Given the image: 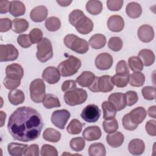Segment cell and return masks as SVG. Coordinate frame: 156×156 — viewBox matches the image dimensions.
Wrapping results in <instances>:
<instances>
[{
  "mask_svg": "<svg viewBox=\"0 0 156 156\" xmlns=\"http://www.w3.org/2000/svg\"><path fill=\"white\" fill-rule=\"evenodd\" d=\"M43 126L40 114L30 107L17 108L10 116L7 129L12 138L23 142L32 141L41 134Z\"/></svg>",
  "mask_w": 156,
  "mask_h": 156,
  "instance_id": "obj_1",
  "label": "cell"
},
{
  "mask_svg": "<svg viewBox=\"0 0 156 156\" xmlns=\"http://www.w3.org/2000/svg\"><path fill=\"white\" fill-rule=\"evenodd\" d=\"M64 44L71 51L80 54H85L89 49V43L87 41L72 34L65 37Z\"/></svg>",
  "mask_w": 156,
  "mask_h": 156,
  "instance_id": "obj_2",
  "label": "cell"
},
{
  "mask_svg": "<svg viewBox=\"0 0 156 156\" xmlns=\"http://www.w3.org/2000/svg\"><path fill=\"white\" fill-rule=\"evenodd\" d=\"M81 60L74 55H69V57L62 62L57 67L60 74L63 77L71 76L75 74L81 66Z\"/></svg>",
  "mask_w": 156,
  "mask_h": 156,
  "instance_id": "obj_3",
  "label": "cell"
},
{
  "mask_svg": "<svg viewBox=\"0 0 156 156\" xmlns=\"http://www.w3.org/2000/svg\"><path fill=\"white\" fill-rule=\"evenodd\" d=\"M88 98L87 91L83 88H76L65 92L64 100L65 103L70 106H75L84 103Z\"/></svg>",
  "mask_w": 156,
  "mask_h": 156,
  "instance_id": "obj_4",
  "label": "cell"
},
{
  "mask_svg": "<svg viewBox=\"0 0 156 156\" xmlns=\"http://www.w3.org/2000/svg\"><path fill=\"white\" fill-rule=\"evenodd\" d=\"M113 88L112 77L109 75H103L101 77H96L94 82L88 88L94 93H108L111 91Z\"/></svg>",
  "mask_w": 156,
  "mask_h": 156,
  "instance_id": "obj_5",
  "label": "cell"
},
{
  "mask_svg": "<svg viewBox=\"0 0 156 156\" xmlns=\"http://www.w3.org/2000/svg\"><path fill=\"white\" fill-rule=\"evenodd\" d=\"M37 52L36 56L40 62L44 63L53 57L52 43L47 38H43L42 40L37 43Z\"/></svg>",
  "mask_w": 156,
  "mask_h": 156,
  "instance_id": "obj_6",
  "label": "cell"
},
{
  "mask_svg": "<svg viewBox=\"0 0 156 156\" xmlns=\"http://www.w3.org/2000/svg\"><path fill=\"white\" fill-rule=\"evenodd\" d=\"M30 95L32 101L35 103H40L43 101L46 92V85L41 79L32 80L29 87Z\"/></svg>",
  "mask_w": 156,
  "mask_h": 156,
  "instance_id": "obj_7",
  "label": "cell"
},
{
  "mask_svg": "<svg viewBox=\"0 0 156 156\" xmlns=\"http://www.w3.org/2000/svg\"><path fill=\"white\" fill-rule=\"evenodd\" d=\"M70 118V113L66 109L55 110L51 115L52 123L60 129H64L68 119Z\"/></svg>",
  "mask_w": 156,
  "mask_h": 156,
  "instance_id": "obj_8",
  "label": "cell"
},
{
  "mask_svg": "<svg viewBox=\"0 0 156 156\" xmlns=\"http://www.w3.org/2000/svg\"><path fill=\"white\" fill-rule=\"evenodd\" d=\"M101 110L95 104H89L87 105L82 111L81 118L89 123L96 122L99 118Z\"/></svg>",
  "mask_w": 156,
  "mask_h": 156,
  "instance_id": "obj_9",
  "label": "cell"
},
{
  "mask_svg": "<svg viewBox=\"0 0 156 156\" xmlns=\"http://www.w3.org/2000/svg\"><path fill=\"white\" fill-rule=\"evenodd\" d=\"M19 55L18 49L11 44L0 45V61L8 62L17 59Z\"/></svg>",
  "mask_w": 156,
  "mask_h": 156,
  "instance_id": "obj_10",
  "label": "cell"
},
{
  "mask_svg": "<svg viewBox=\"0 0 156 156\" xmlns=\"http://www.w3.org/2000/svg\"><path fill=\"white\" fill-rule=\"evenodd\" d=\"M96 67L100 70H107L110 69L113 62L112 56L107 52L101 53L95 58Z\"/></svg>",
  "mask_w": 156,
  "mask_h": 156,
  "instance_id": "obj_11",
  "label": "cell"
},
{
  "mask_svg": "<svg viewBox=\"0 0 156 156\" xmlns=\"http://www.w3.org/2000/svg\"><path fill=\"white\" fill-rule=\"evenodd\" d=\"M60 74L57 68L50 66L46 67L43 71L42 79L49 84L57 83L60 79Z\"/></svg>",
  "mask_w": 156,
  "mask_h": 156,
  "instance_id": "obj_12",
  "label": "cell"
},
{
  "mask_svg": "<svg viewBox=\"0 0 156 156\" xmlns=\"http://www.w3.org/2000/svg\"><path fill=\"white\" fill-rule=\"evenodd\" d=\"M74 27L79 33L86 35L93 30V23L90 18L84 15L77 22Z\"/></svg>",
  "mask_w": 156,
  "mask_h": 156,
  "instance_id": "obj_13",
  "label": "cell"
},
{
  "mask_svg": "<svg viewBox=\"0 0 156 156\" xmlns=\"http://www.w3.org/2000/svg\"><path fill=\"white\" fill-rule=\"evenodd\" d=\"M138 38L144 43L151 41L154 37V31L152 27L148 24L141 26L137 32Z\"/></svg>",
  "mask_w": 156,
  "mask_h": 156,
  "instance_id": "obj_14",
  "label": "cell"
},
{
  "mask_svg": "<svg viewBox=\"0 0 156 156\" xmlns=\"http://www.w3.org/2000/svg\"><path fill=\"white\" fill-rule=\"evenodd\" d=\"M108 29L113 32H119L122 30L124 27V21L122 16L117 15L109 17L107 21Z\"/></svg>",
  "mask_w": 156,
  "mask_h": 156,
  "instance_id": "obj_15",
  "label": "cell"
},
{
  "mask_svg": "<svg viewBox=\"0 0 156 156\" xmlns=\"http://www.w3.org/2000/svg\"><path fill=\"white\" fill-rule=\"evenodd\" d=\"M108 101L110 102L115 106L117 111L123 110L126 106V96L122 93H112L108 96Z\"/></svg>",
  "mask_w": 156,
  "mask_h": 156,
  "instance_id": "obj_16",
  "label": "cell"
},
{
  "mask_svg": "<svg viewBox=\"0 0 156 156\" xmlns=\"http://www.w3.org/2000/svg\"><path fill=\"white\" fill-rule=\"evenodd\" d=\"M48 14V9L44 5L34 7L30 13V19L36 23H40L46 19Z\"/></svg>",
  "mask_w": 156,
  "mask_h": 156,
  "instance_id": "obj_17",
  "label": "cell"
},
{
  "mask_svg": "<svg viewBox=\"0 0 156 156\" xmlns=\"http://www.w3.org/2000/svg\"><path fill=\"white\" fill-rule=\"evenodd\" d=\"M102 135L101 129L97 126L86 127L82 133L83 138L88 141L99 140Z\"/></svg>",
  "mask_w": 156,
  "mask_h": 156,
  "instance_id": "obj_18",
  "label": "cell"
},
{
  "mask_svg": "<svg viewBox=\"0 0 156 156\" xmlns=\"http://www.w3.org/2000/svg\"><path fill=\"white\" fill-rule=\"evenodd\" d=\"M96 76L91 71H83L80 76L76 78V82L82 87L89 88L94 82Z\"/></svg>",
  "mask_w": 156,
  "mask_h": 156,
  "instance_id": "obj_19",
  "label": "cell"
},
{
  "mask_svg": "<svg viewBox=\"0 0 156 156\" xmlns=\"http://www.w3.org/2000/svg\"><path fill=\"white\" fill-rule=\"evenodd\" d=\"M145 149V144L143 141L139 138L132 140L128 145L129 152L134 155H140L143 154Z\"/></svg>",
  "mask_w": 156,
  "mask_h": 156,
  "instance_id": "obj_20",
  "label": "cell"
},
{
  "mask_svg": "<svg viewBox=\"0 0 156 156\" xmlns=\"http://www.w3.org/2000/svg\"><path fill=\"white\" fill-rule=\"evenodd\" d=\"M128 114L132 122L137 125L143 122L146 117V111L143 107H138Z\"/></svg>",
  "mask_w": 156,
  "mask_h": 156,
  "instance_id": "obj_21",
  "label": "cell"
},
{
  "mask_svg": "<svg viewBox=\"0 0 156 156\" xmlns=\"http://www.w3.org/2000/svg\"><path fill=\"white\" fill-rule=\"evenodd\" d=\"M106 141L110 146L112 147H119L122 144L124 141V136L121 132L116 131L107 135Z\"/></svg>",
  "mask_w": 156,
  "mask_h": 156,
  "instance_id": "obj_22",
  "label": "cell"
},
{
  "mask_svg": "<svg viewBox=\"0 0 156 156\" xmlns=\"http://www.w3.org/2000/svg\"><path fill=\"white\" fill-rule=\"evenodd\" d=\"M138 57L143 62V65L146 66H149L152 65L155 62L154 53L150 49H141L139 52Z\"/></svg>",
  "mask_w": 156,
  "mask_h": 156,
  "instance_id": "obj_23",
  "label": "cell"
},
{
  "mask_svg": "<svg viewBox=\"0 0 156 156\" xmlns=\"http://www.w3.org/2000/svg\"><path fill=\"white\" fill-rule=\"evenodd\" d=\"M26 12V6L20 1H10L9 13L15 17L23 15Z\"/></svg>",
  "mask_w": 156,
  "mask_h": 156,
  "instance_id": "obj_24",
  "label": "cell"
},
{
  "mask_svg": "<svg viewBox=\"0 0 156 156\" xmlns=\"http://www.w3.org/2000/svg\"><path fill=\"white\" fill-rule=\"evenodd\" d=\"M5 74L7 76L21 79L24 75V70L20 64L12 63L7 66Z\"/></svg>",
  "mask_w": 156,
  "mask_h": 156,
  "instance_id": "obj_25",
  "label": "cell"
},
{
  "mask_svg": "<svg viewBox=\"0 0 156 156\" xmlns=\"http://www.w3.org/2000/svg\"><path fill=\"white\" fill-rule=\"evenodd\" d=\"M101 107L103 112V118L105 120H110L115 118L117 110L115 106L109 101H104Z\"/></svg>",
  "mask_w": 156,
  "mask_h": 156,
  "instance_id": "obj_26",
  "label": "cell"
},
{
  "mask_svg": "<svg viewBox=\"0 0 156 156\" xmlns=\"http://www.w3.org/2000/svg\"><path fill=\"white\" fill-rule=\"evenodd\" d=\"M27 144L18 143H10L7 146V150L9 154L12 156H21L24 155Z\"/></svg>",
  "mask_w": 156,
  "mask_h": 156,
  "instance_id": "obj_27",
  "label": "cell"
},
{
  "mask_svg": "<svg viewBox=\"0 0 156 156\" xmlns=\"http://www.w3.org/2000/svg\"><path fill=\"white\" fill-rule=\"evenodd\" d=\"M8 99L12 104L18 105L24 102L25 99L24 93L18 89L12 90L8 94Z\"/></svg>",
  "mask_w": 156,
  "mask_h": 156,
  "instance_id": "obj_28",
  "label": "cell"
},
{
  "mask_svg": "<svg viewBox=\"0 0 156 156\" xmlns=\"http://www.w3.org/2000/svg\"><path fill=\"white\" fill-rule=\"evenodd\" d=\"M126 13L131 18H137L142 13L141 6L136 2H129L126 6Z\"/></svg>",
  "mask_w": 156,
  "mask_h": 156,
  "instance_id": "obj_29",
  "label": "cell"
},
{
  "mask_svg": "<svg viewBox=\"0 0 156 156\" xmlns=\"http://www.w3.org/2000/svg\"><path fill=\"white\" fill-rule=\"evenodd\" d=\"M88 43L92 48L99 49L105 46L106 44V38L101 34H96L90 37Z\"/></svg>",
  "mask_w": 156,
  "mask_h": 156,
  "instance_id": "obj_30",
  "label": "cell"
},
{
  "mask_svg": "<svg viewBox=\"0 0 156 156\" xmlns=\"http://www.w3.org/2000/svg\"><path fill=\"white\" fill-rule=\"evenodd\" d=\"M129 74L116 73L112 77V82L117 87L124 88L129 83Z\"/></svg>",
  "mask_w": 156,
  "mask_h": 156,
  "instance_id": "obj_31",
  "label": "cell"
},
{
  "mask_svg": "<svg viewBox=\"0 0 156 156\" xmlns=\"http://www.w3.org/2000/svg\"><path fill=\"white\" fill-rule=\"evenodd\" d=\"M43 138L46 141L52 143H57L61 138V133L58 130L49 127L44 130Z\"/></svg>",
  "mask_w": 156,
  "mask_h": 156,
  "instance_id": "obj_32",
  "label": "cell"
},
{
  "mask_svg": "<svg viewBox=\"0 0 156 156\" xmlns=\"http://www.w3.org/2000/svg\"><path fill=\"white\" fill-rule=\"evenodd\" d=\"M42 103L43 105L48 109L59 107L61 105L58 98L53 94H46Z\"/></svg>",
  "mask_w": 156,
  "mask_h": 156,
  "instance_id": "obj_33",
  "label": "cell"
},
{
  "mask_svg": "<svg viewBox=\"0 0 156 156\" xmlns=\"http://www.w3.org/2000/svg\"><path fill=\"white\" fill-rule=\"evenodd\" d=\"M29 23L26 19L15 18L12 21V30L16 34H21L28 29Z\"/></svg>",
  "mask_w": 156,
  "mask_h": 156,
  "instance_id": "obj_34",
  "label": "cell"
},
{
  "mask_svg": "<svg viewBox=\"0 0 156 156\" xmlns=\"http://www.w3.org/2000/svg\"><path fill=\"white\" fill-rule=\"evenodd\" d=\"M102 4L100 1L90 0L86 4V9L87 12L93 15H98L102 10Z\"/></svg>",
  "mask_w": 156,
  "mask_h": 156,
  "instance_id": "obj_35",
  "label": "cell"
},
{
  "mask_svg": "<svg viewBox=\"0 0 156 156\" xmlns=\"http://www.w3.org/2000/svg\"><path fill=\"white\" fill-rule=\"evenodd\" d=\"M88 154L90 156H105L106 149L102 143H94L89 146Z\"/></svg>",
  "mask_w": 156,
  "mask_h": 156,
  "instance_id": "obj_36",
  "label": "cell"
},
{
  "mask_svg": "<svg viewBox=\"0 0 156 156\" xmlns=\"http://www.w3.org/2000/svg\"><path fill=\"white\" fill-rule=\"evenodd\" d=\"M145 82V76L141 72H134L129 76V84L132 87H140L143 85Z\"/></svg>",
  "mask_w": 156,
  "mask_h": 156,
  "instance_id": "obj_37",
  "label": "cell"
},
{
  "mask_svg": "<svg viewBox=\"0 0 156 156\" xmlns=\"http://www.w3.org/2000/svg\"><path fill=\"white\" fill-rule=\"evenodd\" d=\"M45 27L50 32L57 31L61 27V21L56 16L49 17L45 21Z\"/></svg>",
  "mask_w": 156,
  "mask_h": 156,
  "instance_id": "obj_38",
  "label": "cell"
},
{
  "mask_svg": "<svg viewBox=\"0 0 156 156\" xmlns=\"http://www.w3.org/2000/svg\"><path fill=\"white\" fill-rule=\"evenodd\" d=\"M82 124L77 119H72L66 127L67 132L72 135H77L82 132Z\"/></svg>",
  "mask_w": 156,
  "mask_h": 156,
  "instance_id": "obj_39",
  "label": "cell"
},
{
  "mask_svg": "<svg viewBox=\"0 0 156 156\" xmlns=\"http://www.w3.org/2000/svg\"><path fill=\"white\" fill-rule=\"evenodd\" d=\"M128 64L130 69L133 72H140L143 69V64L137 56H132L128 59Z\"/></svg>",
  "mask_w": 156,
  "mask_h": 156,
  "instance_id": "obj_40",
  "label": "cell"
},
{
  "mask_svg": "<svg viewBox=\"0 0 156 156\" xmlns=\"http://www.w3.org/2000/svg\"><path fill=\"white\" fill-rule=\"evenodd\" d=\"M102 126L105 132L112 133L118 129V122L115 118L110 120H104L102 122Z\"/></svg>",
  "mask_w": 156,
  "mask_h": 156,
  "instance_id": "obj_41",
  "label": "cell"
},
{
  "mask_svg": "<svg viewBox=\"0 0 156 156\" xmlns=\"http://www.w3.org/2000/svg\"><path fill=\"white\" fill-rule=\"evenodd\" d=\"M21 79L20 78H15L6 76L3 80V84L8 90H15L20 85Z\"/></svg>",
  "mask_w": 156,
  "mask_h": 156,
  "instance_id": "obj_42",
  "label": "cell"
},
{
  "mask_svg": "<svg viewBox=\"0 0 156 156\" xmlns=\"http://www.w3.org/2000/svg\"><path fill=\"white\" fill-rule=\"evenodd\" d=\"M69 146L72 150L76 152L82 151L85 146L84 138L82 137H75L72 138L69 142Z\"/></svg>",
  "mask_w": 156,
  "mask_h": 156,
  "instance_id": "obj_43",
  "label": "cell"
},
{
  "mask_svg": "<svg viewBox=\"0 0 156 156\" xmlns=\"http://www.w3.org/2000/svg\"><path fill=\"white\" fill-rule=\"evenodd\" d=\"M122 40L119 37H112L109 39L108 42V48L115 52L120 51L122 49Z\"/></svg>",
  "mask_w": 156,
  "mask_h": 156,
  "instance_id": "obj_44",
  "label": "cell"
},
{
  "mask_svg": "<svg viewBox=\"0 0 156 156\" xmlns=\"http://www.w3.org/2000/svg\"><path fill=\"white\" fill-rule=\"evenodd\" d=\"M141 93L143 98L148 101H152L155 99L156 89L154 87L146 86L142 88Z\"/></svg>",
  "mask_w": 156,
  "mask_h": 156,
  "instance_id": "obj_45",
  "label": "cell"
},
{
  "mask_svg": "<svg viewBox=\"0 0 156 156\" xmlns=\"http://www.w3.org/2000/svg\"><path fill=\"white\" fill-rule=\"evenodd\" d=\"M40 154L42 156H57L58 152L55 147L44 144L41 146Z\"/></svg>",
  "mask_w": 156,
  "mask_h": 156,
  "instance_id": "obj_46",
  "label": "cell"
},
{
  "mask_svg": "<svg viewBox=\"0 0 156 156\" xmlns=\"http://www.w3.org/2000/svg\"><path fill=\"white\" fill-rule=\"evenodd\" d=\"M43 32L38 28H34L29 32V37L32 44L39 43L43 38Z\"/></svg>",
  "mask_w": 156,
  "mask_h": 156,
  "instance_id": "obj_47",
  "label": "cell"
},
{
  "mask_svg": "<svg viewBox=\"0 0 156 156\" xmlns=\"http://www.w3.org/2000/svg\"><path fill=\"white\" fill-rule=\"evenodd\" d=\"M85 14L82 10L79 9H75L69 13V21L73 26H75L77 22Z\"/></svg>",
  "mask_w": 156,
  "mask_h": 156,
  "instance_id": "obj_48",
  "label": "cell"
},
{
  "mask_svg": "<svg viewBox=\"0 0 156 156\" xmlns=\"http://www.w3.org/2000/svg\"><path fill=\"white\" fill-rule=\"evenodd\" d=\"M126 99V105L132 106L136 104L138 100V96L135 91H129L125 94Z\"/></svg>",
  "mask_w": 156,
  "mask_h": 156,
  "instance_id": "obj_49",
  "label": "cell"
},
{
  "mask_svg": "<svg viewBox=\"0 0 156 156\" xmlns=\"http://www.w3.org/2000/svg\"><path fill=\"white\" fill-rule=\"evenodd\" d=\"M17 42L18 44L23 48H27L32 46V43L27 34H21L17 38Z\"/></svg>",
  "mask_w": 156,
  "mask_h": 156,
  "instance_id": "obj_50",
  "label": "cell"
},
{
  "mask_svg": "<svg viewBox=\"0 0 156 156\" xmlns=\"http://www.w3.org/2000/svg\"><path fill=\"white\" fill-rule=\"evenodd\" d=\"M122 126H123L124 128L126 130H130V131L135 130L138 126L137 124H134L133 122H132V121L130 119L128 113L126 114L123 116V118L122 119Z\"/></svg>",
  "mask_w": 156,
  "mask_h": 156,
  "instance_id": "obj_51",
  "label": "cell"
},
{
  "mask_svg": "<svg viewBox=\"0 0 156 156\" xmlns=\"http://www.w3.org/2000/svg\"><path fill=\"white\" fill-rule=\"evenodd\" d=\"M123 2L124 1L122 0H108L106 4L108 10L111 11H118L122 8Z\"/></svg>",
  "mask_w": 156,
  "mask_h": 156,
  "instance_id": "obj_52",
  "label": "cell"
},
{
  "mask_svg": "<svg viewBox=\"0 0 156 156\" xmlns=\"http://www.w3.org/2000/svg\"><path fill=\"white\" fill-rule=\"evenodd\" d=\"M39 147L37 144H32L30 146H28L24 151V155L25 156H38L40 154L39 152Z\"/></svg>",
  "mask_w": 156,
  "mask_h": 156,
  "instance_id": "obj_53",
  "label": "cell"
},
{
  "mask_svg": "<svg viewBox=\"0 0 156 156\" xmlns=\"http://www.w3.org/2000/svg\"><path fill=\"white\" fill-rule=\"evenodd\" d=\"M115 71L116 73L129 74V66L127 65V62L124 60H119L116 64Z\"/></svg>",
  "mask_w": 156,
  "mask_h": 156,
  "instance_id": "obj_54",
  "label": "cell"
},
{
  "mask_svg": "<svg viewBox=\"0 0 156 156\" xmlns=\"http://www.w3.org/2000/svg\"><path fill=\"white\" fill-rule=\"evenodd\" d=\"M12 27V22L7 18L0 19V32H5L9 31Z\"/></svg>",
  "mask_w": 156,
  "mask_h": 156,
  "instance_id": "obj_55",
  "label": "cell"
},
{
  "mask_svg": "<svg viewBox=\"0 0 156 156\" xmlns=\"http://www.w3.org/2000/svg\"><path fill=\"white\" fill-rule=\"evenodd\" d=\"M145 129L147 133L152 136H155L156 135V125L155 120H149L146 124Z\"/></svg>",
  "mask_w": 156,
  "mask_h": 156,
  "instance_id": "obj_56",
  "label": "cell"
},
{
  "mask_svg": "<svg viewBox=\"0 0 156 156\" xmlns=\"http://www.w3.org/2000/svg\"><path fill=\"white\" fill-rule=\"evenodd\" d=\"M76 81L74 80H68L65 81L62 85V90L63 92H66L77 88Z\"/></svg>",
  "mask_w": 156,
  "mask_h": 156,
  "instance_id": "obj_57",
  "label": "cell"
},
{
  "mask_svg": "<svg viewBox=\"0 0 156 156\" xmlns=\"http://www.w3.org/2000/svg\"><path fill=\"white\" fill-rule=\"evenodd\" d=\"M10 4V2L7 0H0V13L1 14L9 12Z\"/></svg>",
  "mask_w": 156,
  "mask_h": 156,
  "instance_id": "obj_58",
  "label": "cell"
},
{
  "mask_svg": "<svg viewBox=\"0 0 156 156\" xmlns=\"http://www.w3.org/2000/svg\"><path fill=\"white\" fill-rule=\"evenodd\" d=\"M155 112H156V106L155 105H153V106L149 107V108L147 110V114L150 117L153 118L154 119H155L156 118V113Z\"/></svg>",
  "mask_w": 156,
  "mask_h": 156,
  "instance_id": "obj_59",
  "label": "cell"
},
{
  "mask_svg": "<svg viewBox=\"0 0 156 156\" xmlns=\"http://www.w3.org/2000/svg\"><path fill=\"white\" fill-rule=\"evenodd\" d=\"M57 3H58L60 6L62 7H67L71 4L72 2V1H68V0H57Z\"/></svg>",
  "mask_w": 156,
  "mask_h": 156,
  "instance_id": "obj_60",
  "label": "cell"
},
{
  "mask_svg": "<svg viewBox=\"0 0 156 156\" xmlns=\"http://www.w3.org/2000/svg\"><path fill=\"white\" fill-rule=\"evenodd\" d=\"M0 114H1V127H2L3 125L4 124V122L6 118V114L3 111H0Z\"/></svg>",
  "mask_w": 156,
  "mask_h": 156,
  "instance_id": "obj_61",
  "label": "cell"
}]
</instances>
